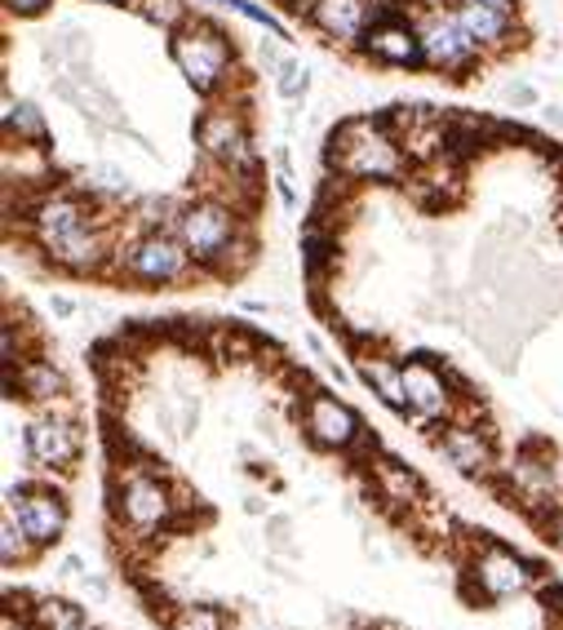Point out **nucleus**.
<instances>
[{
  "mask_svg": "<svg viewBox=\"0 0 563 630\" xmlns=\"http://www.w3.org/2000/svg\"><path fill=\"white\" fill-rule=\"evenodd\" d=\"M23 232L45 254V262L67 275H98L121 249L111 218L85 191H71V187H45L27 204Z\"/></svg>",
  "mask_w": 563,
  "mask_h": 630,
  "instance_id": "f257e3e1",
  "label": "nucleus"
},
{
  "mask_svg": "<svg viewBox=\"0 0 563 630\" xmlns=\"http://www.w3.org/2000/svg\"><path fill=\"white\" fill-rule=\"evenodd\" d=\"M173 232L187 245L191 262L200 271H213V275H240V267L254 258L249 223H245L236 200L200 195V200L182 204L173 214Z\"/></svg>",
  "mask_w": 563,
  "mask_h": 630,
  "instance_id": "f03ea898",
  "label": "nucleus"
},
{
  "mask_svg": "<svg viewBox=\"0 0 563 630\" xmlns=\"http://www.w3.org/2000/svg\"><path fill=\"white\" fill-rule=\"evenodd\" d=\"M182 506L187 502L169 484L165 466L156 471L147 458L116 466V484H111V515H116V524L130 538L151 542V538L173 533L182 524Z\"/></svg>",
  "mask_w": 563,
  "mask_h": 630,
  "instance_id": "7ed1b4c3",
  "label": "nucleus"
},
{
  "mask_svg": "<svg viewBox=\"0 0 563 630\" xmlns=\"http://www.w3.org/2000/svg\"><path fill=\"white\" fill-rule=\"evenodd\" d=\"M328 169L347 182H399L408 173V151L391 121L351 116L328 134Z\"/></svg>",
  "mask_w": 563,
  "mask_h": 630,
  "instance_id": "20e7f679",
  "label": "nucleus"
},
{
  "mask_svg": "<svg viewBox=\"0 0 563 630\" xmlns=\"http://www.w3.org/2000/svg\"><path fill=\"white\" fill-rule=\"evenodd\" d=\"M169 54H173V67L182 71V80L204 98H217L236 80V36H227L213 23L191 19L182 32L169 36Z\"/></svg>",
  "mask_w": 563,
  "mask_h": 630,
  "instance_id": "39448f33",
  "label": "nucleus"
},
{
  "mask_svg": "<svg viewBox=\"0 0 563 630\" xmlns=\"http://www.w3.org/2000/svg\"><path fill=\"white\" fill-rule=\"evenodd\" d=\"M200 267L191 262L187 245L178 240V232H138L130 236L116 258H111V275H121L130 284H143V289H169V284H182L191 280Z\"/></svg>",
  "mask_w": 563,
  "mask_h": 630,
  "instance_id": "423d86ee",
  "label": "nucleus"
},
{
  "mask_svg": "<svg viewBox=\"0 0 563 630\" xmlns=\"http://www.w3.org/2000/svg\"><path fill=\"white\" fill-rule=\"evenodd\" d=\"M195 147L213 169H222L227 178H240V182L258 178V147H254V134H249V121H245V112L227 108V102H213L209 112H200Z\"/></svg>",
  "mask_w": 563,
  "mask_h": 630,
  "instance_id": "0eeeda50",
  "label": "nucleus"
},
{
  "mask_svg": "<svg viewBox=\"0 0 563 630\" xmlns=\"http://www.w3.org/2000/svg\"><path fill=\"white\" fill-rule=\"evenodd\" d=\"M541 582V569L532 560H523L519 551H510L506 542L497 538H480V551L471 555L466 564V595L475 604H506V599H519L528 590H537Z\"/></svg>",
  "mask_w": 563,
  "mask_h": 630,
  "instance_id": "6e6552de",
  "label": "nucleus"
},
{
  "mask_svg": "<svg viewBox=\"0 0 563 630\" xmlns=\"http://www.w3.org/2000/svg\"><path fill=\"white\" fill-rule=\"evenodd\" d=\"M302 431L324 453H351L369 440L360 413L333 391H306L302 395Z\"/></svg>",
  "mask_w": 563,
  "mask_h": 630,
  "instance_id": "1a4fd4ad",
  "label": "nucleus"
},
{
  "mask_svg": "<svg viewBox=\"0 0 563 630\" xmlns=\"http://www.w3.org/2000/svg\"><path fill=\"white\" fill-rule=\"evenodd\" d=\"M404 395H408V417H417V423H448V417L458 413V386H453V369L439 364L435 356L417 351L408 356L404 364Z\"/></svg>",
  "mask_w": 563,
  "mask_h": 630,
  "instance_id": "9d476101",
  "label": "nucleus"
},
{
  "mask_svg": "<svg viewBox=\"0 0 563 630\" xmlns=\"http://www.w3.org/2000/svg\"><path fill=\"white\" fill-rule=\"evenodd\" d=\"M23 449L32 458L36 471L45 475H67L76 462H80V449H85V436L76 427V417L58 413V408H45L41 417H32L27 431H23Z\"/></svg>",
  "mask_w": 563,
  "mask_h": 630,
  "instance_id": "9b49d317",
  "label": "nucleus"
},
{
  "mask_svg": "<svg viewBox=\"0 0 563 630\" xmlns=\"http://www.w3.org/2000/svg\"><path fill=\"white\" fill-rule=\"evenodd\" d=\"M10 510L19 515L23 533L32 538L36 551L58 547L63 533H67V519H71L67 497L58 488H49V484H14L10 488Z\"/></svg>",
  "mask_w": 563,
  "mask_h": 630,
  "instance_id": "f8f14e48",
  "label": "nucleus"
},
{
  "mask_svg": "<svg viewBox=\"0 0 563 630\" xmlns=\"http://www.w3.org/2000/svg\"><path fill=\"white\" fill-rule=\"evenodd\" d=\"M421 49H426V67H435L443 76H466L484 58V49L466 36V27L453 14H435L421 27Z\"/></svg>",
  "mask_w": 563,
  "mask_h": 630,
  "instance_id": "ddd939ff",
  "label": "nucleus"
},
{
  "mask_svg": "<svg viewBox=\"0 0 563 630\" xmlns=\"http://www.w3.org/2000/svg\"><path fill=\"white\" fill-rule=\"evenodd\" d=\"M360 49L382 63V67H426V49H421V27H413L399 14H382L373 19V27L364 32Z\"/></svg>",
  "mask_w": 563,
  "mask_h": 630,
  "instance_id": "4468645a",
  "label": "nucleus"
},
{
  "mask_svg": "<svg viewBox=\"0 0 563 630\" xmlns=\"http://www.w3.org/2000/svg\"><path fill=\"white\" fill-rule=\"evenodd\" d=\"M435 449L453 462L462 475L480 480V475H493L497 466V453H493V436L480 431L475 423H462V417H448L443 427H435Z\"/></svg>",
  "mask_w": 563,
  "mask_h": 630,
  "instance_id": "2eb2a0df",
  "label": "nucleus"
},
{
  "mask_svg": "<svg viewBox=\"0 0 563 630\" xmlns=\"http://www.w3.org/2000/svg\"><path fill=\"white\" fill-rule=\"evenodd\" d=\"M373 19H378L373 0H315L306 14V23H315L333 45H360Z\"/></svg>",
  "mask_w": 563,
  "mask_h": 630,
  "instance_id": "dca6fc26",
  "label": "nucleus"
},
{
  "mask_svg": "<svg viewBox=\"0 0 563 630\" xmlns=\"http://www.w3.org/2000/svg\"><path fill=\"white\" fill-rule=\"evenodd\" d=\"M32 400V404H45V408H54L63 395H67V378H63V369L49 360V356H41V351H32L27 360H23V369H10L5 373V400Z\"/></svg>",
  "mask_w": 563,
  "mask_h": 630,
  "instance_id": "f3484780",
  "label": "nucleus"
},
{
  "mask_svg": "<svg viewBox=\"0 0 563 630\" xmlns=\"http://www.w3.org/2000/svg\"><path fill=\"white\" fill-rule=\"evenodd\" d=\"M453 19L466 27V36H471L484 54H488V49H506L510 36H515V14H510V10H497V5H484V0H458Z\"/></svg>",
  "mask_w": 563,
  "mask_h": 630,
  "instance_id": "a211bd4d",
  "label": "nucleus"
},
{
  "mask_svg": "<svg viewBox=\"0 0 563 630\" xmlns=\"http://www.w3.org/2000/svg\"><path fill=\"white\" fill-rule=\"evenodd\" d=\"M369 475H373L378 502H386V506H395V510H413L417 502H426V488H421L417 471H408L399 458H378V449H373Z\"/></svg>",
  "mask_w": 563,
  "mask_h": 630,
  "instance_id": "6ab92c4d",
  "label": "nucleus"
},
{
  "mask_svg": "<svg viewBox=\"0 0 563 630\" xmlns=\"http://www.w3.org/2000/svg\"><path fill=\"white\" fill-rule=\"evenodd\" d=\"M356 373H360V382L391 408V413H399V417H408V395H404V369L395 364V360H386V356H360L356 360Z\"/></svg>",
  "mask_w": 563,
  "mask_h": 630,
  "instance_id": "aec40b11",
  "label": "nucleus"
},
{
  "mask_svg": "<svg viewBox=\"0 0 563 630\" xmlns=\"http://www.w3.org/2000/svg\"><path fill=\"white\" fill-rule=\"evenodd\" d=\"M5 134H10V143H32V147L49 143V125L36 102H14L10 93H5Z\"/></svg>",
  "mask_w": 563,
  "mask_h": 630,
  "instance_id": "412c9836",
  "label": "nucleus"
},
{
  "mask_svg": "<svg viewBox=\"0 0 563 630\" xmlns=\"http://www.w3.org/2000/svg\"><path fill=\"white\" fill-rule=\"evenodd\" d=\"M165 626L169 630H232V621H227V612H222L217 604H178L169 617H165Z\"/></svg>",
  "mask_w": 563,
  "mask_h": 630,
  "instance_id": "4be33fe9",
  "label": "nucleus"
},
{
  "mask_svg": "<svg viewBox=\"0 0 563 630\" xmlns=\"http://www.w3.org/2000/svg\"><path fill=\"white\" fill-rule=\"evenodd\" d=\"M333 258H337V236H328L319 223H311V227L302 232V267H306V275L319 280Z\"/></svg>",
  "mask_w": 563,
  "mask_h": 630,
  "instance_id": "5701e85b",
  "label": "nucleus"
},
{
  "mask_svg": "<svg viewBox=\"0 0 563 630\" xmlns=\"http://www.w3.org/2000/svg\"><path fill=\"white\" fill-rule=\"evenodd\" d=\"M32 555H36V547H32V538L23 533L19 515L5 510V519H0V564H5V569H19V564H27Z\"/></svg>",
  "mask_w": 563,
  "mask_h": 630,
  "instance_id": "b1692460",
  "label": "nucleus"
},
{
  "mask_svg": "<svg viewBox=\"0 0 563 630\" xmlns=\"http://www.w3.org/2000/svg\"><path fill=\"white\" fill-rule=\"evenodd\" d=\"M151 27H160L165 36H173V32H182L187 23H191V5L187 0H138L134 5Z\"/></svg>",
  "mask_w": 563,
  "mask_h": 630,
  "instance_id": "393cba45",
  "label": "nucleus"
},
{
  "mask_svg": "<svg viewBox=\"0 0 563 630\" xmlns=\"http://www.w3.org/2000/svg\"><path fill=\"white\" fill-rule=\"evenodd\" d=\"M32 630H93V626H85V617L67 599H45L32 612Z\"/></svg>",
  "mask_w": 563,
  "mask_h": 630,
  "instance_id": "a878e982",
  "label": "nucleus"
},
{
  "mask_svg": "<svg viewBox=\"0 0 563 630\" xmlns=\"http://www.w3.org/2000/svg\"><path fill=\"white\" fill-rule=\"evenodd\" d=\"M209 5H217V10H232V14H240V19H249V23H258V27H267L275 41H289V27L267 10V5H254V0H209Z\"/></svg>",
  "mask_w": 563,
  "mask_h": 630,
  "instance_id": "bb28decb",
  "label": "nucleus"
},
{
  "mask_svg": "<svg viewBox=\"0 0 563 630\" xmlns=\"http://www.w3.org/2000/svg\"><path fill=\"white\" fill-rule=\"evenodd\" d=\"M32 351H27V342H23V325L14 320V311H5V325H0V369H23V360H27Z\"/></svg>",
  "mask_w": 563,
  "mask_h": 630,
  "instance_id": "cd10ccee",
  "label": "nucleus"
},
{
  "mask_svg": "<svg viewBox=\"0 0 563 630\" xmlns=\"http://www.w3.org/2000/svg\"><path fill=\"white\" fill-rule=\"evenodd\" d=\"M267 63H271V71H275V89H280L284 98H302V93H306V67H302L297 58H280V54H271Z\"/></svg>",
  "mask_w": 563,
  "mask_h": 630,
  "instance_id": "c85d7f7f",
  "label": "nucleus"
},
{
  "mask_svg": "<svg viewBox=\"0 0 563 630\" xmlns=\"http://www.w3.org/2000/svg\"><path fill=\"white\" fill-rule=\"evenodd\" d=\"M213 342H217L222 360H249L254 356V338L245 329H213Z\"/></svg>",
  "mask_w": 563,
  "mask_h": 630,
  "instance_id": "c756f323",
  "label": "nucleus"
},
{
  "mask_svg": "<svg viewBox=\"0 0 563 630\" xmlns=\"http://www.w3.org/2000/svg\"><path fill=\"white\" fill-rule=\"evenodd\" d=\"M537 595H541V604H545V612H554V617H563V586L559 582H537Z\"/></svg>",
  "mask_w": 563,
  "mask_h": 630,
  "instance_id": "7c9ffc66",
  "label": "nucleus"
},
{
  "mask_svg": "<svg viewBox=\"0 0 563 630\" xmlns=\"http://www.w3.org/2000/svg\"><path fill=\"white\" fill-rule=\"evenodd\" d=\"M45 5H54V0H5L10 14H41Z\"/></svg>",
  "mask_w": 563,
  "mask_h": 630,
  "instance_id": "2f4dec72",
  "label": "nucleus"
},
{
  "mask_svg": "<svg viewBox=\"0 0 563 630\" xmlns=\"http://www.w3.org/2000/svg\"><path fill=\"white\" fill-rule=\"evenodd\" d=\"M545 533H554V542H559V547H563V510H559V515H550V519H545Z\"/></svg>",
  "mask_w": 563,
  "mask_h": 630,
  "instance_id": "473e14b6",
  "label": "nucleus"
},
{
  "mask_svg": "<svg viewBox=\"0 0 563 630\" xmlns=\"http://www.w3.org/2000/svg\"><path fill=\"white\" fill-rule=\"evenodd\" d=\"M484 5H497V10H510V14H515V0H484Z\"/></svg>",
  "mask_w": 563,
  "mask_h": 630,
  "instance_id": "72a5a7b5",
  "label": "nucleus"
},
{
  "mask_svg": "<svg viewBox=\"0 0 563 630\" xmlns=\"http://www.w3.org/2000/svg\"><path fill=\"white\" fill-rule=\"evenodd\" d=\"M98 5H138V0H98Z\"/></svg>",
  "mask_w": 563,
  "mask_h": 630,
  "instance_id": "f704fd0d",
  "label": "nucleus"
}]
</instances>
